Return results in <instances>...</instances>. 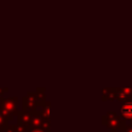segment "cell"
Returning a JSON list of instances; mask_svg holds the SVG:
<instances>
[{"label": "cell", "mask_w": 132, "mask_h": 132, "mask_svg": "<svg viewBox=\"0 0 132 132\" xmlns=\"http://www.w3.org/2000/svg\"><path fill=\"white\" fill-rule=\"evenodd\" d=\"M116 100L121 103L131 102L132 101V88L131 87L117 88V99Z\"/></svg>", "instance_id": "cell-4"}, {"label": "cell", "mask_w": 132, "mask_h": 132, "mask_svg": "<svg viewBox=\"0 0 132 132\" xmlns=\"http://www.w3.org/2000/svg\"><path fill=\"white\" fill-rule=\"evenodd\" d=\"M112 132H117V131H112Z\"/></svg>", "instance_id": "cell-18"}, {"label": "cell", "mask_w": 132, "mask_h": 132, "mask_svg": "<svg viewBox=\"0 0 132 132\" xmlns=\"http://www.w3.org/2000/svg\"><path fill=\"white\" fill-rule=\"evenodd\" d=\"M41 112L45 118H47V119L51 118V103H50V101H46L41 106Z\"/></svg>", "instance_id": "cell-10"}, {"label": "cell", "mask_w": 132, "mask_h": 132, "mask_svg": "<svg viewBox=\"0 0 132 132\" xmlns=\"http://www.w3.org/2000/svg\"><path fill=\"white\" fill-rule=\"evenodd\" d=\"M15 128H16V124L15 125H10V124H7L6 126H4L0 132H15Z\"/></svg>", "instance_id": "cell-11"}, {"label": "cell", "mask_w": 132, "mask_h": 132, "mask_svg": "<svg viewBox=\"0 0 132 132\" xmlns=\"http://www.w3.org/2000/svg\"><path fill=\"white\" fill-rule=\"evenodd\" d=\"M1 100V109L0 112H2L8 121H12L13 118L18 113V97H8V98H3L0 97Z\"/></svg>", "instance_id": "cell-1"}, {"label": "cell", "mask_w": 132, "mask_h": 132, "mask_svg": "<svg viewBox=\"0 0 132 132\" xmlns=\"http://www.w3.org/2000/svg\"><path fill=\"white\" fill-rule=\"evenodd\" d=\"M28 132H45V131L40 128H34V129H30Z\"/></svg>", "instance_id": "cell-16"}, {"label": "cell", "mask_w": 132, "mask_h": 132, "mask_svg": "<svg viewBox=\"0 0 132 132\" xmlns=\"http://www.w3.org/2000/svg\"><path fill=\"white\" fill-rule=\"evenodd\" d=\"M31 120H32V114L30 111H25V110H19L16 113V121L18 124L25 127L28 130L31 129Z\"/></svg>", "instance_id": "cell-5"}, {"label": "cell", "mask_w": 132, "mask_h": 132, "mask_svg": "<svg viewBox=\"0 0 132 132\" xmlns=\"http://www.w3.org/2000/svg\"><path fill=\"white\" fill-rule=\"evenodd\" d=\"M0 109H1V100H0Z\"/></svg>", "instance_id": "cell-17"}, {"label": "cell", "mask_w": 132, "mask_h": 132, "mask_svg": "<svg viewBox=\"0 0 132 132\" xmlns=\"http://www.w3.org/2000/svg\"><path fill=\"white\" fill-rule=\"evenodd\" d=\"M117 99V88L116 87H107V88H104L102 89V97H101V100L103 102H106V101H113Z\"/></svg>", "instance_id": "cell-8"}, {"label": "cell", "mask_w": 132, "mask_h": 132, "mask_svg": "<svg viewBox=\"0 0 132 132\" xmlns=\"http://www.w3.org/2000/svg\"><path fill=\"white\" fill-rule=\"evenodd\" d=\"M8 120H7V118L2 113V112H0V130L4 127V126H6L7 124H8Z\"/></svg>", "instance_id": "cell-13"}, {"label": "cell", "mask_w": 132, "mask_h": 132, "mask_svg": "<svg viewBox=\"0 0 132 132\" xmlns=\"http://www.w3.org/2000/svg\"><path fill=\"white\" fill-rule=\"evenodd\" d=\"M37 109V100L35 92H28L22 98V110L25 111H34Z\"/></svg>", "instance_id": "cell-3"}, {"label": "cell", "mask_w": 132, "mask_h": 132, "mask_svg": "<svg viewBox=\"0 0 132 132\" xmlns=\"http://www.w3.org/2000/svg\"><path fill=\"white\" fill-rule=\"evenodd\" d=\"M15 132H28V131H27V129H26L25 127H23V126H21V125H19V124H16V128H15Z\"/></svg>", "instance_id": "cell-14"}, {"label": "cell", "mask_w": 132, "mask_h": 132, "mask_svg": "<svg viewBox=\"0 0 132 132\" xmlns=\"http://www.w3.org/2000/svg\"><path fill=\"white\" fill-rule=\"evenodd\" d=\"M120 132H132V125L130 123H127V121L122 125L121 129L119 130Z\"/></svg>", "instance_id": "cell-12"}, {"label": "cell", "mask_w": 132, "mask_h": 132, "mask_svg": "<svg viewBox=\"0 0 132 132\" xmlns=\"http://www.w3.org/2000/svg\"><path fill=\"white\" fill-rule=\"evenodd\" d=\"M31 114H32V120H31V129H34V128H40L42 127V124H43V121L45 119V117L42 114L41 110H34V111H31ZM29 131V130H28Z\"/></svg>", "instance_id": "cell-6"}, {"label": "cell", "mask_w": 132, "mask_h": 132, "mask_svg": "<svg viewBox=\"0 0 132 132\" xmlns=\"http://www.w3.org/2000/svg\"><path fill=\"white\" fill-rule=\"evenodd\" d=\"M120 116L123 120L127 122L132 121V101L122 103V106L120 109Z\"/></svg>", "instance_id": "cell-7"}, {"label": "cell", "mask_w": 132, "mask_h": 132, "mask_svg": "<svg viewBox=\"0 0 132 132\" xmlns=\"http://www.w3.org/2000/svg\"><path fill=\"white\" fill-rule=\"evenodd\" d=\"M9 91V88L5 87V88H0V97H3V95L5 93H7Z\"/></svg>", "instance_id": "cell-15"}, {"label": "cell", "mask_w": 132, "mask_h": 132, "mask_svg": "<svg viewBox=\"0 0 132 132\" xmlns=\"http://www.w3.org/2000/svg\"><path fill=\"white\" fill-rule=\"evenodd\" d=\"M35 93H36L37 107H40L46 102V90L45 88H37Z\"/></svg>", "instance_id": "cell-9"}, {"label": "cell", "mask_w": 132, "mask_h": 132, "mask_svg": "<svg viewBox=\"0 0 132 132\" xmlns=\"http://www.w3.org/2000/svg\"><path fill=\"white\" fill-rule=\"evenodd\" d=\"M101 121H102V125L111 131H119L121 129L122 125L126 122L125 120H123L121 118V116H119L113 110L107 111L105 113V116H102Z\"/></svg>", "instance_id": "cell-2"}]
</instances>
